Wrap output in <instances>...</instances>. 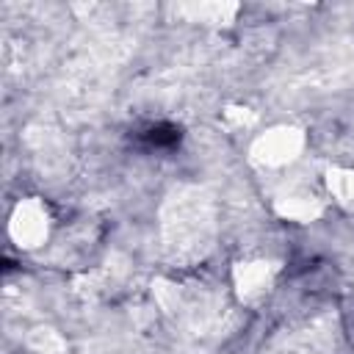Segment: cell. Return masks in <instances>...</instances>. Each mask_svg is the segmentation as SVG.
Listing matches in <instances>:
<instances>
[{"label":"cell","mask_w":354,"mask_h":354,"mask_svg":"<svg viewBox=\"0 0 354 354\" xmlns=\"http://www.w3.org/2000/svg\"><path fill=\"white\" fill-rule=\"evenodd\" d=\"M14 221H25V227H11L19 243H22V241L33 243L36 238H41V235L47 232V218L41 216V210H39L36 205H28V207H22V205H19V210H17Z\"/></svg>","instance_id":"1"},{"label":"cell","mask_w":354,"mask_h":354,"mask_svg":"<svg viewBox=\"0 0 354 354\" xmlns=\"http://www.w3.org/2000/svg\"><path fill=\"white\" fill-rule=\"evenodd\" d=\"M141 136H144L147 147H155V149H166V147H174V144L180 141V130H177L174 124H166V122L149 124Z\"/></svg>","instance_id":"2"}]
</instances>
